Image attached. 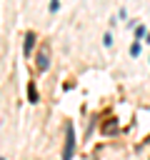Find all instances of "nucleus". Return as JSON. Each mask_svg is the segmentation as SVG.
<instances>
[{"instance_id": "nucleus-9", "label": "nucleus", "mask_w": 150, "mask_h": 160, "mask_svg": "<svg viewBox=\"0 0 150 160\" xmlns=\"http://www.w3.org/2000/svg\"><path fill=\"white\" fill-rule=\"evenodd\" d=\"M145 42H148V45H150V32H148V35H145Z\"/></svg>"}, {"instance_id": "nucleus-8", "label": "nucleus", "mask_w": 150, "mask_h": 160, "mask_svg": "<svg viewBox=\"0 0 150 160\" xmlns=\"http://www.w3.org/2000/svg\"><path fill=\"white\" fill-rule=\"evenodd\" d=\"M58 8H60V0H50L48 10H50V12H58Z\"/></svg>"}, {"instance_id": "nucleus-6", "label": "nucleus", "mask_w": 150, "mask_h": 160, "mask_svg": "<svg viewBox=\"0 0 150 160\" xmlns=\"http://www.w3.org/2000/svg\"><path fill=\"white\" fill-rule=\"evenodd\" d=\"M130 55H132V58H138V55H140V42H138V40L130 45Z\"/></svg>"}, {"instance_id": "nucleus-4", "label": "nucleus", "mask_w": 150, "mask_h": 160, "mask_svg": "<svg viewBox=\"0 0 150 160\" xmlns=\"http://www.w3.org/2000/svg\"><path fill=\"white\" fill-rule=\"evenodd\" d=\"M28 100H30V102H38V100H40V98H38V88H35L32 80L28 82Z\"/></svg>"}, {"instance_id": "nucleus-10", "label": "nucleus", "mask_w": 150, "mask_h": 160, "mask_svg": "<svg viewBox=\"0 0 150 160\" xmlns=\"http://www.w3.org/2000/svg\"><path fill=\"white\" fill-rule=\"evenodd\" d=\"M0 160H5V158H0Z\"/></svg>"}, {"instance_id": "nucleus-3", "label": "nucleus", "mask_w": 150, "mask_h": 160, "mask_svg": "<svg viewBox=\"0 0 150 160\" xmlns=\"http://www.w3.org/2000/svg\"><path fill=\"white\" fill-rule=\"evenodd\" d=\"M32 45H35V32L28 30V32H25V42H22V55H25V58L32 52Z\"/></svg>"}, {"instance_id": "nucleus-7", "label": "nucleus", "mask_w": 150, "mask_h": 160, "mask_svg": "<svg viewBox=\"0 0 150 160\" xmlns=\"http://www.w3.org/2000/svg\"><path fill=\"white\" fill-rule=\"evenodd\" d=\"M102 45H105V48H112V35H110V32L102 35Z\"/></svg>"}, {"instance_id": "nucleus-1", "label": "nucleus", "mask_w": 150, "mask_h": 160, "mask_svg": "<svg viewBox=\"0 0 150 160\" xmlns=\"http://www.w3.org/2000/svg\"><path fill=\"white\" fill-rule=\"evenodd\" d=\"M72 152H75V128L72 122L65 125V148H62V160H72Z\"/></svg>"}, {"instance_id": "nucleus-2", "label": "nucleus", "mask_w": 150, "mask_h": 160, "mask_svg": "<svg viewBox=\"0 0 150 160\" xmlns=\"http://www.w3.org/2000/svg\"><path fill=\"white\" fill-rule=\"evenodd\" d=\"M35 65H38V70H40V72H45V70L50 68V58H48V48H42V50L38 52V60H35Z\"/></svg>"}, {"instance_id": "nucleus-5", "label": "nucleus", "mask_w": 150, "mask_h": 160, "mask_svg": "<svg viewBox=\"0 0 150 160\" xmlns=\"http://www.w3.org/2000/svg\"><path fill=\"white\" fill-rule=\"evenodd\" d=\"M145 35H148V28H145V25H138V28H135V40L140 42Z\"/></svg>"}]
</instances>
